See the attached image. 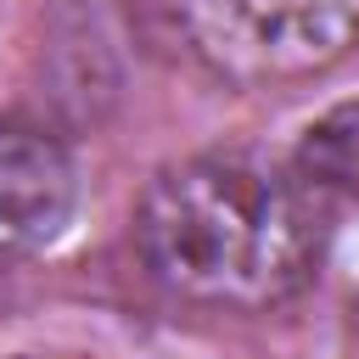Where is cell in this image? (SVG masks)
Returning <instances> with one entry per match:
<instances>
[{
	"mask_svg": "<svg viewBox=\"0 0 359 359\" xmlns=\"http://www.w3.org/2000/svg\"><path fill=\"white\" fill-rule=\"evenodd\" d=\"M185 56L241 90L337 67L359 45V0H168Z\"/></svg>",
	"mask_w": 359,
	"mask_h": 359,
	"instance_id": "cell-2",
	"label": "cell"
},
{
	"mask_svg": "<svg viewBox=\"0 0 359 359\" xmlns=\"http://www.w3.org/2000/svg\"><path fill=\"white\" fill-rule=\"evenodd\" d=\"M73 208V168L39 129L0 123V264L39 252Z\"/></svg>",
	"mask_w": 359,
	"mask_h": 359,
	"instance_id": "cell-3",
	"label": "cell"
},
{
	"mask_svg": "<svg viewBox=\"0 0 359 359\" xmlns=\"http://www.w3.org/2000/svg\"><path fill=\"white\" fill-rule=\"evenodd\" d=\"M146 269L208 309L297 297L331 241L325 191L269 151H202L163 168L135 213Z\"/></svg>",
	"mask_w": 359,
	"mask_h": 359,
	"instance_id": "cell-1",
	"label": "cell"
},
{
	"mask_svg": "<svg viewBox=\"0 0 359 359\" xmlns=\"http://www.w3.org/2000/svg\"><path fill=\"white\" fill-rule=\"evenodd\" d=\"M297 168L331 196H348L359 202V101H342L331 112H320L309 129H303V146H297Z\"/></svg>",
	"mask_w": 359,
	"mask_h": 359,
	"instance_id": "cell-4",
	"label": "cell"
}]
</instances>
